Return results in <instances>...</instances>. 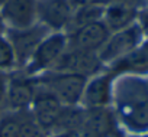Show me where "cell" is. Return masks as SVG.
<instances>
[{
    "label": "cell",
    "mask_w": 148,
    "mask_h": 137,
    "mask_svg": "<svg viewBox=\"0 0 148 137\" xmlns=\"http://www.w3.org/2000/svg\"><path fill=\"white\" fill-rule=\"evenodd\" d=\"M109 36L110 30L103 20L92 22L70 30V33L67 35L68 48L87 52H99V49L106 43Z\"/></svg>",
    "instance_id": "obj_9"
},
{
    "label": "cell",
    "mask_w": 148,
    "mask_h": 137,
    "mask_svg": "<svg viewBox=\"0 0 148 137\" xmlns=\"http://www.w3.org/2000/svg\"><path fill=\"white\" fill-rule=\"evenodd\" d=\"M118 2H123V0H93V5H100V6H109L112 3H118Z\"/></svg>",
    "instance_id": "obj_22"
},
{
    "label": "cell",
    "mask_w": 148,
    "mask_h": 137,
    "mask_svg": "<svg viewBox=\"0 0 148 137\" xmlns=\"http://www.w3.org/2000/svg\"><path fill=\"white\" fill-rule=\"evenodd\" d=\"M68 39L64 32H51L35 49L31 59L26 62L25 74L28 77L36 75L42 71H47L54 65V62L61 56V53L67 49Z\"/></svg>",
    "instance_id": "obj_3"
},
{
    "label": "cell",
    "mask_w": 148,
    "mask_h": 137,
    "mask_svg": "<svg viewBox=\"0 0 148 137\" xmlns=\"http://www.w3.org/2000/svg\"><path fill=\"white\" fill-rule=\"evenodd\" d=\"M102 68H103V63L99 59L97 52L79 51V49H71L67 46V49L49 68V71L51 72H73V74L83 75L86 78H92L100 74Z\"/></svg>",
    "instance_id": "obj_4"
},
{
    "label": "cell",
    "mask_w": 148,
    "mask_h": 137,
    "mask_svg": "<svg viewBox=\"0 0 148 137\" xmlns=\"http://www.w3.org/2000/svg\"><path fill=\"white\" fill-rule=\"evenodd\" d=\"M36 87H38L36 94H35V98H34L29 110H31V114H32L35 123L38 124V127L44 133H47V131L54 130L64 105L60 103V100L51 91H48L47 88H44L38 84H36Z\"/></svg>",
    "instance_id": "obj_7"
},
{
    "label": "cell",
    "mask_w": 148,
    "mask_h": 137,
    "mask_svg": "<svg viewBox=\"0 0 148 137\" xmlns=\"http://www.w3.org/2000/svg\"><path fill=\"white\" fill-rule=\"evenodd\" d=\"M5 32H6V26H5V23H3L2 16H0V35H3Z\"/></svg>",
    "instance_id": "obj_24"
},
{
    "label": "cell",
    "mask_w": 148,
    "mask_h": 137,
    "mask_svg": "<svg viewBox=\"0 0 148 137\" xmlns=\"http://www.w3.org/2000/svg\"><path fill=\"white\" fill-rule=\"evenodd\" d=\"M36 81L28 75L12 77L6 82V107L10 111L29 110L36 94Z\"/></svg>",
    "instance_id": "obj_14"
},
{
    "label": "cell",
    "mask_w": 148,
    "mask_h": 137,
    "mask_svg": "<svg viewBox=\"0 0 148 137\" xmlns=\"http://www.w3.org/2000/svg\"><path fill=\"white\" fill-rule=\"evenodd\" d=\"M52 137H77L76 131H57Z\"/></svg>",
    "instance_id": "obj_23"
},
{
    "label": "cell",
    "mask_w": 148,
    "mask_h": 137,
    "mask_svg": "<svg viewBox=\"0 0 148 137\" xmlns=\"http://www.w3.org/2000/svg\"><path fill=\"white\" fill-rule=\"evenodd\" d=\"M112 103L118 124L134 134L148 131V81L138 75L116 77Z\"/></svg>",
    "instance_id": "obj_1"
},
{
    "label": "cell",
    "mask_w": 148,
    "mask_h": 137,
    "mask_svg": "<svg viewBox=\"0 0 148 137\" xmlns=\"http://www.w3.org/2000/svg\"><path fill=\"white\" fill-rule=\"evenodd\" d=\"M103 13H105V6H100V5H87V6L79 7L73 12L71 20L67 28L73 30V29L92 23V22L103 20Z\"/></svg>",
    "instance_id": "obj_17"
},
{
    "label": "cell",
    "mask_w": 148,
    "mask_h": 137,
    "mask_svg": "<svg viewBox=\"0 0 148 137\" xmlns=\"http://www.w3.org/2000/svg\"><path fill=\"white\" fill-rule=\"evenodd\" d=\"M147 46H148V42H147Z\"/></svg>",
    "instance_id": "obj_27"
},
{
    "label": "cell",
    "mask_w": 148,
    "mask_h": 137,
    "mask_svg": "<svg viewBox=\"0 0 148 137\" xmlns=\"http://www.w3.org/2000/svg\"><path fill=\"white\" fill-rule=\"evenodd\" d=\"M44 134L31 110L9 111L0 115V137H42Z\"/></svg>",
    "instance_id": "obj_13"
},
{
    "label": "cell",
    "mask_w": 148,
    "mask_h": 137,
    "mask_svg": "<svg viewBox=\"0 0 148 137\" xmlns=\"http://www.w3.org/2000/svg\"><path fill=\"white\" fill-rule=\"evenodd\" d=\"M109 72L116 78L121 75H141L148 72V46L139 45L128 55L110 63Z\"/></svg>",
    "instance_id": "obj_15"
},
{
    "label": "cell",
    "mask_w": 148,
    "mask_h": 137,
    "mask_svg": "<svg viewBox=\"0 0 148 137\" xmlns=\"http://www.w3.org/2000/svg\"><path fill=\"white\" fill-rule=\"evenodd\" d=\"M136 23L139 25V28H141V32H142V35L148 39V10H144V12H141V13H138V18H136Z\"/></svg>",
    "instance_id": "obj_19"
},
{
    "label": "cell",
    "mask_w": 148,
    "mask_h": 137,
    "mask_svg": "<svg viewBox=\"0 0 148 137\" xmlns=\"http://www.w3.org/2000/svg\"><path fill=\"white\" fill-rule=\"evenodd\" d=\"M142 38H144V35L141 32V28L135 22L122 30L110 33L106 43L99 49L97 56L103 65L105 63L110 65L112 62L118 61L119 58H122V56L128 55L129 52H132L134 49H136L141 45Z\"/></svg>",
    "instance_id": "obj_5"
},
{
    "label": "cell",
    "mask_w": 148,
    "mask_h": 137,
    "mask_svg": "<svg viewBox=\"0 0 148 137\" xmlns=\"http://www.w3.org/2000/svg\"><path fill=\"white\" fill-rule=\"evenodd\" d=\"M49 33L51 30L41 23H35L34 26L26 29H6V38L13 46L18 66L26 65L38 45Z\"/></svg>",
    "instance_id": "obj_6"
},
{
    "label": "cell",
    "mask_w": 148,
    "mask_h": 137,
    "mask_svg": "<svg viewBox=\"0 0 148 137\" xmlns=\"http://www.w3.org/2000/svg\"><path fill=\"white\" fill-rule=\"evenodd\" d=\"M73 12L70 0H36L38 23L51 32H62L68 26Z\"/></svg>",
    "instance_id": "obj_10"
},
{
    "label": "cell",
    "mask_w": 148,
    "mask_h": 137,
    "mask_svg": "<svg viewBox=\"0 0 148 137\" xmlns=\"http://www.w3.org/2000/svg\"><path fill=\"white\" fill-rule=\"evenodd\" d=\"M113 81L115 77L108 72H100L87 80L83 91L80 104L86 110L90 108H105L112 104L113 94Z\"/></svg>",
    "instance_id": "obj_12"
},
{
    "label": "cell",
    "mask_w": 148,
    "mask_h": 137,
    "mask_svg": "<svg viewBox=\"0 0 148 137\" xmlns=\"http://www.w3.org/2000/svg\"><path fill=\"white\" fill-rule=\"evenodd\" d=\"M136 18H138L136 9L126 2L112 3L105 7V13H103V22L110 30V33L122 30L129 25L135 23Z\"/></svg>",
    "instance_id": "obj_16"
},
{
    "label": "cell",
    "mask_w": 148,
    "mask_h": 137,
    "mask_svg": "<svg viewBox=\"0 0 148 137\" xmlns=\"http://www.w3.org/2000/svg\"><path fill=\"white\" fill-rule=\"evenodd\" d=\"M131 137H148V136H144V134H134V136H131Z\"/></svg>",
    "instance_id": "obj_25"
},
{
    "label": "cell",
    "mask_w": 148,
    "mask_h": 137,
    "mask_svg": "<svg viewBox=\"0 0 148 137\" xmlns=\"http://www.w3.org/2000/svg\"><path fill=\"white\" fill-rule=\"evenodd\" d=\"M89 78L73 72H48L39 81L38 85L51 91L62 105H80L84 85Z\"/></svg>",
    "instance_id": "obj_2"
},
{
    "label": "cell",
    "mask_w": 148,
    "mask_h": 137,
    "mask_svg": "<svg viewBox=\"0 0 148 137\" xmlns=\"http://www.w3.org/2000/svg\"><path fill=\"white\" fill-rule=\"evenodd\" d=\"M6 80L0 77V113L6 107Z\"/></svg>",
    "instance_id": "obj_20"
},
{
    "label": "cell",
    "mask_w": 148,
    "mask_h": 137,
    "mask_svg": "<svg viewBox=\"0 0 148 137\" xmlns=\"http://www.w3.org/2000/svg\"><path fill=\"white\" fill-rule=\"evenodd\" d=\"M5 2H6V0H0V7L3 6V3H5Z\"/></svg>",
    "instance_id": "obj_26"
},
{
    "label": "cell",
    "mask_w": 148,
    "mask_h": 137,
    "mask_svg": "<svg viewBox=\"0 0 148 137\" xmlns=\"http://www.w3.org/2000/svg\"><path fill=\"white\" fill-rule=\"evenodd\" d=\"M70 3H71L73 9L76 10L79 7H83V6H87V5H93V0H70Z\"/></svg>",
    "instance_id": "obj_21"
},
{
    "label": "cell",
    "mask_w": 148,
    "mask_h": 137,
    "mask_svg": "<svg viewBox=\"0 0 148 137\" xmlns=\"http://www.w3.org/2000/svg\"><path fill=\"white\" fill-rule=\"evenodd\" d=\"M118 120L110 107L90 108L84 111L77 137H113L116 133Z\"/></svg>",
    "instance_id": "obj_8"
},
{
    "label": "cell",
    "mask_w": 148,
    "mask_h": 137,
    "mask_svg": "<svg viewBox=\"0 0 148 137\" xmlns=\"http://www.w3.org/2000/svg\"><path fill=\"white\" fill-rule=\"evenodd\" d=\"M15 66H18V63L13 46L10 45L6 35H0V72L10 71Z\"/></svg>",
    "instance_id": "obj_18"
},
{
    "label": "cell",
    "mask_w": 148,
    "mask_h": 137,
    "mask_svg": "<svg viewBox=\"0 0 148 137\" xmlns=\"http://www.w3.org/2000/svg\"><path fill=\"white\" fill-rule=\"evenodd\" d=\"M6 29H26L38 23L36 0H6L0 7Z\"/></svg>",
    "instance_id": "obj_11"
}]
</instances>
